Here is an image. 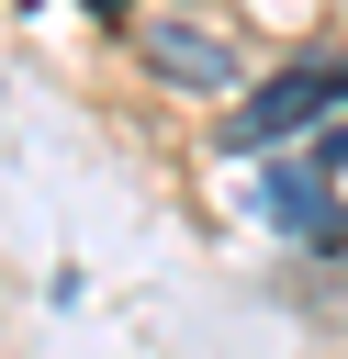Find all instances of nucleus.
<instances>
[{
  "instance_id": "1",
  "label": "nucleus",
  "mask_w": 348,
  "mask_h": 359,
  "mask_svg": "<svg viewBox=\"0 0 348 359\" xmlns=\"http://www.w3.org/2000/svg\"><path fill=\"white\" fill-rule=\"evenodd\" d=\"M314 112H348V56H314V67H281L247 112H236V146H269V135H292V123H314Z\"/></svg>"
},
{
  "instance_id": "2",
  "label": "nucleus",
  "mask_w": 348,
  "mask_h": 359,
  "mask_svg": "<svg viewBox=\"0 0 348 359\" xmlns=\"http://www.w3.org/2000/svg\"><path fill=\"white\" fill-rule=\"evenodd\" d=\"M146 56H157L168 79H202V90H225V79H236V56H225V45H191V34H146Z\"/></svg>"
}]
</instances>
